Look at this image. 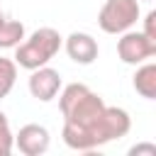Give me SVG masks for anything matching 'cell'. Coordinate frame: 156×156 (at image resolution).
<instances>
[{"instance_id":"cell-1","label":"cell","mask_w":156,"mask_h":156,"mask_svg":"<svg viewBox=\"0 0 156 156\" xmlns=\"http://www.w3.org/2000/svg\"><path fill=\"white\" fill-rule=\"evenodd\" d=\"M61 44H63V37L54 27H39L15 46V63L27 71L46 66L58 54Z\"/></svg>"},{"instance_id":"cell-8","label":"cell","mask_w":156,"mask_h":156,"mask_svg":"<svg viewBox=\"0 0 156 156\" xmlns=\"http://www.w3.org/2000/svg\"><path fill=\"white\" fill-rule=\"evenodd\" d=\"M24 39V24L20 20H5L0 24V49H15Z\"/></svg>"},{"instance_id":"cell-6","label":"cell","mask_w":156,"mask_h":156,"mask_svg":"<svg viewBox=\"0 0 156 156\" xmlns=\"http://www.w3.org/2000/svg\"><path fill=\"white\" fill-rule=\"evenodd\" d=\"M63 46H66L68 58L73 63H80V66H90L100 54V46H98L95 37L88 34V32H71L66 37Z\"/></svg>"},{"instance_id":"cell-9","label":"cell","mask_w":156,"mask_h":156,"mask_svg":"<svg viewBox=\"0 0 156 156\" xmlns=\"http://www.w3.org/2000/svg\"><path fill=\"white\" fill-rule=\"evenodd\" d=\"M15 80H17V63L12 58L0 56V100L10 95V90L15 88Z\"/></svg>"},{"instance_id":"cell-4","label":"cell","mask_w":156,"mask_h":156,"mask_svg":"<svg viewBox=\"0 0 156 156\" xmlns=\"http://www.w3.org/2000/svg\"><path fill=\"white\" fill-rule=\"evenodd\" d=\"M61 85H63V83H61V73H58L56 68H51L49 63L29 71L27 88H29L32 98L39 100V102H51V100L58 95Z\"/></svg>"},{"instance_id":"cell-12","label":"cell","mask_w":156,"mask_h":156,"mask_svg":"<svg viewBox=\"0 0 156 156\" xmlns=\"http://www.w3.org/2000/svg\"><path fill=\"white\" fill-rule=\"evenodd\" d=\"M141 154H146V156H156V146H154V144H136V146L129 149V156H141Z\"/></svg>"},{"instance_id":"cell-7","label":"cell","mask_w":156,"mask_h":156,"mask_svg":"<svg viewBox=\"0 0 156 156\" xmlns=\"http://www.w3.org/2000/svg\"><path fill=\"white\" fill-rule=\"evenodd\" d=\"M132 85H134V90L144 100H156V63L151 58L136 66V73L132 78Z\"/></svg>"},{"instance_id":"cell-13","label":"cell","mask_w":156,"mask_h":156,"mask_svg":"<svg viewBox=\"0 0 156 156\" xmlns=\"http://www.w3.org/2000/svg\"><path fill=\"white\" fill-rule=\"evenodd\" d=\"M2 22H5V12L0 10V24H2Z\"/></svg>"},{"instance_id":"cell-5","label":"cell","mask_w":156,"mask_h":156,"mask_svg":"<svg viewBox=\"0 0 156 156\" xmlns=\"http://www.w3.org/2000/svg\"><path fill=\"white\" fill-rule=\"evenodd\" d=\"M49 144H51L49 129L41 124H34V122L20 127V132L15 134V146L24 156H41L49 151Z\"/></svg>"},{"instance_id":"cell-2","label":"cell","mask_w":156,"mask_h":156,"mask_svg":"<svg viewBox=\"0 0 156 156\" xmlns=\"http://www.w3.org/2000/svg\"><path fill=\"white\" fill-rule=\"evenodd\" d=\"M141 17L139 0H105L98 12V24L105 34H122Z\"/></svg>"},{"instance_id":"cell-11","label":"cell","mask_w":156,"mask_h":156,"mask_svg":"<svg viewBox=\"0 0 156 156\" xmlns=\"http://www.w3.org/2000/svg\"><path fill=\"white\" fill-rule=\"evenodd\" d=\"M149 39H154L156 41V10H149L146 12V17H144V29H141Z\"/></svg>"},{"instance_id":"cell-10","label":"cell","mask_w":156,"mask_h":156,"mask_svg":"<svg viewBox=\"0 0 156 156\" xmlns=\"http://www.w3.org/2000/svg\"><path fill=\"white\" fill-rule=\"evenodd\" d=\"M12 149H15V134L10 129L7 115L0 110V156H10Z\"/></svg>"},{"instance_id":"cell-3","label":"cell","mask_w":156,"mask_h":156,"mask_svg":"<svg viewBox=\"0 0 156 156\" xmlns=\"http://www.w3.org/2000/svg\"><path fill=\"white\" fill-rule=\"evenodd\" d=\"M117 56L122 63L127 66H139L149 58L156 56V41L149 39L141 29L134 32V29H127L119 34V41H117Z\"/></svg>"}]
</instances>
